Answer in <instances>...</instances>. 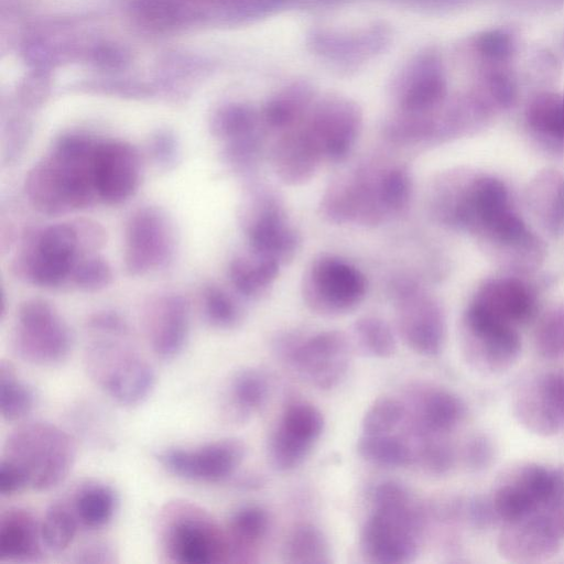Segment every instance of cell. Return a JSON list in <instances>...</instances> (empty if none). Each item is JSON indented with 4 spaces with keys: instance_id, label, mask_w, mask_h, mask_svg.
<instances>
[{
    "instance_id": "1",
    "label": "cell",
    "mask_w": 564,
    "mask_h": 564,
    "mask_svg": "<svg viewBox=\"0 0 564 564\" xmlns=\"http://www.w3.org/2000/svg\"><path fill=\"white\" fill-rule=\"evenodd\" d=\"M156 532L161 552L173 564L230 562L226 531L203 507L182 499L166 502L159 512Z\"/></svg>"
},
{
    "instance_id": "2",
    "label": "cell",
    "mask_w": 564,
    "mask_h": 564,
    "mask_svg": "<svg viewBox=\"0 0 564 564\" xmlns=\"http://www.w3.org/2000/svg\"><path fill=\"white\" fill-rule=\"evenodd\" d=\"M1 458L24 475L28 488L46 491L62 484L76 459L73 437L59 426L31 420L15 426L3 444Z\"/></svg>"
},
{
    "instance_id": "3",
    "label": "cell",
    "mask_w": 564,
    "mask_h": 564,
    "mask_svg": "<svg viewBox=\"0 0 564 564\" xmlns=\"http://www.w3.org/2000/svg\"><path fill=\"white\" fill-rule=\"evenodd\" d=\"M126 338L96 336L86 346L84 366L89 378L112 401L137 406L152 393L156 376L151 364Z\"/></svg>"
},
{
    "instance_id": "4",
    "label": "cell",
    "mask_w": 564,
    "mask_h": 564,
    "mask_svg": "<svg viewBox=\"0 0 564 564\" xmlns=\"http://www.w3.org/2000/svg\"><path fill=\"white\" fill-rule=\"evenodd\" d=\"M83 258L73 221L30 228L12 261L13 274L36 286L55 289L70 280Z\"/></svg>"
},
{
    "instance_id": "5",
    "label": "cell",
    "mask_w": 564,
    "mask_h": 564,
    "mask_svg": "<svg viewBox=\"0 0 564 564\" xmlns=\"http://www.w3.org/2000/svg\"><path fill=\"white\" fill-rule=\"evenodd\" d=\"M238 218L250 251L281 265L293 260L301 236L290 224L283 198L274 188L250 185L242 196Z\"/></svg>"
},
{
    "instance_id": "6",
    "label": "cell",
    "mask_w": 564,
    "mask_h": 564,
    "mask_svg": "<svg viewBox=\"0 0 564 564\" xmlns=\"http://www.w3.org/2000/svg\"><path fill=\"white\" fill-rule=\"evenodd\" d=\"M384 163L365 161L334 177L321 199V214L329 223L379 226L389 217L381 197Z\"/></svg>"
},
{
    "instance_id": "7",
    "label": "cell",
    "mask_w": 564,
    "mask_h": 564,
    "mask_svg": "<svg viewBox=\"0 0 564 564\" xmlns=\"http://www.w3.org/2000/svg\"><path fill=\"white\" fill-rule=\"evenodd\" d=\"M423 525V513L414 500L373 507L360 534L362 553L373 563H410L419 554Z\"/></svg>"
},
{
    "instance_id": "8",
    "label": "cell",
    "mask_w": 564,
    "mask_h": 564,
    "mask_svg": "<svg viewBox=\"0 0 564 564\" xmlns=\"http://www.w3.org/2000/svg\"><path fill=\"white\" fill-rule=\"evenodd\" d=\"M11 343L21 360L52 367L68 358L73 334L51 303L43 299H29L19 306Z\"/></svg>"
},
{
    "instance_id": "9",
    "label": "cell",
    "mask_w": 564,
    "mask_h": 564,
    "mask_svg": "<svg viewBox=\"0 0 564 564\" xmlns=\"http://www.w3.org/2000/svg\"><path fill=\"white\" fill-rule=\"evenodd\" d=\"M305 304L323 316H338L355 310L365 299L367 280L350 262L334 254H321L306 268L301 284Z\"/></svg>"
},
{
    "instance_id": "10",
    "label": "cell",
    "mask_w": 564,
    "mask_h": 564,
    "mask_svg": "<svg viewBox=\"0 0 564 564\" xmlns=\"http://www.w3.org/2000/svg\"><path fill=\"white\" fill-rule=\"evenodd\" d=\"M176 230L164 209L153 205L133 210L124 226L123 261L129 274L138 276L166 269L176 253Z\"/></svg>"
},
{
    "instance_id": "11",
    "label": "cell",
    "mask_w": 564,
    "mask_h": 564,
    "mask_svg": "<svg viewBox=\"0 0 564 564\" xmlns=\"http://www.w3.org/2000/svg\"><path fill=\"white\" fill-rule=\"evenodd\" d=\"M279 351L312 386L328 390L345 378L351 348L339 330H323L310 336H286L278 344Z\"/></svg>"
},
{
    "instance_id": "12",
    "label": "cell",
    "mask_w": 564,
    "mask_h": 564,
    "mask_svg": "<svg viewBox=\"0 0 564 564\" xmlns=\"http://www.w3.org/2000/svg\"><path fill=\"white\" fill-rule=\"evenodd\" d=\"M390 288L398 330L403 340L420 355L440 354L446 329L440 303L417 282L408 278L394 280Z\"/></svg>"
},
{
    "instance_id": "13",
    "label": "cell",
    "mask_w": 564,
    "mask_h": 564,
    "mask_svg": "<svg viewBox=\"0 0 564 564\" xmlns=\"http://www.w3.org/2000/svg\"><path fill=\"white\" fill-rule=\"evenodd\" d=\"M245 456V444L229 437L193 447H166L158 452L155 457L167 473L177 478L215 484L230 478Z\"/></svg>"
},
{
    "instance_id": "14",
    "label": "cell",
    "mask_w": 564,
    "mask_h": 564,
    "mask_svg": "<svg viewBox=\"0 0 564 564\" xmlns=\"http://www.w3.org/2000/svg\"><path fill=\"white\" fill-rule=\"evenodd\" d=\"M324 162L344 161L354 149L362 127L358 106L344 97L329 96L314 101L301 119Z\"/></svg>"
},
{
    "instance_id": "15",
    "label": "cell",
    "mask_w": 564,
    "mask_h": 564,
    "mask_svg": "<svg viewBox=\"0 0 564 564\" xmlns=\"http://www.w3.org/2000/svg\"><path fill=\"white\" fill-rule=\"evenodd\" d=\"M554 488L555 470L521 464L499 477L489 503L494 516L507 523L543 511Z\"/></svg>"
},
{
    "instance_id": "16",
    "label": "cell",
    "mask_w": 564,
    "mask_h": 564,
    "mask_svg": "<svg viewBox=\"0 0 564 564\" xmlns=\"http://www.w3.org/2000/svg\"><path fill=\"white\" fill-rule=\"evenodd\" d=\"M464 344L469 361L486 373L509 369L521 350L514 326L497 321L471 305L464 315Z\"/></svg>"
},
{
    "instance_id": "17",
    "label": "cell",
    "mask_w": 564,
    "mask_h": 564,
    "mask_svg": "<svg viewBox=\"0 0 564 564\" xmlns=\"http://www.w3.org/2000/svg\"><path fill=\"white\" fill-rule=\"evenodd\" d=\"M512 403L514 416L528 431L556 434L564 425V372L532 376L518 388Z\"/></svg>"
},
{
    "instance_id": "18",
    "label": "cell",
    "mask_w": 564,
    "mask_h": 564,
    "mask_svg": "<svg viewBox=\"0 0 564 564\" xmlns=\"http://www.w3.org/2000/svg\"><path fill=\"white\" fill-rule=\"evenodd\" d=\"M139 150L122 140H98L94 180L98 199L109 205L128 200L138 191L143 172Z\"/></svg>"
},
{
    "instance_id": "19",
    "label": "cell",
    "mask_w": 564,
    "mask_h": 564,
    "mask_svg": "<svg viewBox=\"0 0 564 564\" xmlns=\"http://www.w3.org/2000/svg\"><path fill=\"white\" fill-rule=\"evenodd\" d=\"M142 319L153 354L163 361L177 358L189 336L191 308L187 299L175 292L160 294L145 305Z\"/></svg>"
},
{
    "instance_id": "20",
    "label": "cell",
    "mask_w": 564,
    "mask_h": 564,
    "mask_svg": "<svg viewBox=\"0 0 564 564\" xmlns=\"http://www.w3.org/2000/svg\"><path fill=\"white\" fill-rule=\"evenodd\" d=\"M561 533L543 511L505 523L498 535L499 554L513 563H535L552 557L560 549Z\"/></svg>"
},
{
    "instance_id": "21",
    "label": "cell",
    "mask_w": 564,
    "mask_h": 564,
    "mask_svg": "<svg viewBox=\"0 0 564 564\" xmlns=\"http://www.w3.org/2000/svg\"><path fill=\"white\" fill-rule=\"evenodd\" d=\"M446 83L442 64L432 53L420 54L398 78L393 95L400 112L423 113L442 105Z\"/></svg>"
},
{
    "instance_id": "22",
    "label": "cell",
    "mask_w": 564,
    "mask_h": 564,
    "mask_svg": "<svg viewBox=\"0 0 564 564\" xmlns=\"http://www.w3.org/2000/svg\"><path fill=\"white\" fill-rule=\"evenodd\" d=\"M469 305L516 327L532 317L536 301L533 291L521 280L501 276L485 281Z\"/></svg>"
},
{
    "instance_id": "23",
    "label": "cell",
    "mask_w": 564,
    "mask_h": 564,
    "mask_svg": "<svg viewBox=\"0 0 564 564\" xmlns=\"http://www.w3.org/2000/svg\"><path fill=\"white\" fill-rule=\"evenodd\" d=\"M270 159L275 175L288 185L305 184L324 162L321 151L300 121L280 133Z\"/></svg>"
},
{
    "instance_id": "24",
    "label": "cell",
    "mask_w": 564,
    "mask_h": 564,
    "mask_svg": "<svg viewBox=\"0 0 564 564\" xmlns=\"http://www.w3.org/2000/svg\"><path fill=\"white\" fill-rule=\"evenodd\" d=\"M45 546L41 520L26 508L10 507L0 516V561L11 563L40 562Z\"/></svg>"
},
{
    "instance_id": "25",
    "label": "cell",
    "mask_w": 564,
    "mask_h": 564,
    "mask_svg": "<svg viewBox=\"0 0 564 564\" xmlns=\"http://www.w3.org/2000/svg\"><path fill=\"white\" fill-rule=\"evenodd\" d=\"M465 415L466 406L459 397L446 389H431L419 403L413 430L421 438L442 436L458 426Z\"/></svg>"
},
{
    "instance_id": "26",
    "label": "cell",
    "mask_w": 564,
    "mask_h": 564,
    "mask_svg": "<svg viewBox=\"0 0 564 564\" xmlns=\"http://www.w3.org/2000/svg\"><path fill=\"white\" fill-rule=\"evenodd\" d=\"M57 167L45 155L28 172L24 191L30 204L41 214L58 216L73 212Z\"/></svg>"
},
{
    "instance_id": "27",
    "label": "cell",
    "mask_w": 564,
    "mask_h": 564,
    "mask_svg": "<svg viewBox=\"0 0 564 564\" xmlns=\"http://www.w3.org/2000/svg\"><path fill=\"white\" fill-rule=\"evenodd\" d=\"M527 193L529 206L543 226L560 232L564 228V173L555 169L540 171Z\"/></svg>"
},
{
    "instance_id": "28",
    "label": "cell",
    "mask_w": 564,
    "mask_h": 564,
    "mask_svg": "<svg viewBox=\"0 0 564 564\" xmlns=\"http://www.w3.org/2000/svg\"><path fill=\"white\" fill-rule=\"evenodd\" d=\"M281 267L276 261L248 250L231 259L228 276L240 296L259 300L269 293Z\"/></svg>"
},
{
    "instance_id": "29",
    "label": "cell",
    "mask_w": 564,
    "mask_h": 564,
    "mask_svg": "<svg viewBox=\"0 0 564 564\" xmlns=\"http://www.w3.org/2000/svg\"><path fill=\"white\" fill-rule=\"evenodd\" d=\"M68 502L80 527L99 530L113 519L119 499L110 485L93 480L79 486Z\"/></svg>"
},
{
    "instance_id": "30",
    "label": "cell",
    "mask_w": 564,
    "mask_h": 564,
    "mask_svg": "<svg viewBox=\"0 0 564 564\" xmlns=\"http://www.w3.org/2000/svg\"><path fill=\"white\" fill-rule=\"evenodd\" d=\"M269 529L267 511L257 505H247L232 512L227 525L230 562H243L260 543Z\"/></svg>"
},
{
    "instance_id": "31",
    "label": "cell",
    "mask_w": 564,
    "mask_h": 564,
    "mask_svg": "<svg viewBox=\"0 0 564 564\" xmlns=\"http://www.w3.org/2000/svg\"><path fill=\"white\" fill-rule=\"evenodd\" d=\"M314 102L313 91L306 85H293L273 96L261 115L263 127L283 132L295 126Z\"/></svg>"
},
{
    "instance_id": "32",
    "label": "cell",
    "mask_w": 564,
    "mask_h": 564,
    "mask_svg": "<svg viewBox=\"0 0 564 564\" xmlns=\"http://www.w3.org/2000/svg\"><path fill=\"white\" fill-rule=\"evenodd\" d=\"M269 390L268 378L262 371L253 368L238 371L227 393L229 412L236 420H245L265 404Z\"/></svg>"
},
{
    "instance_id": "33",
    "label": "cell",
    "mask_w": 564,
    "mask_h": 564,
    "mask_svg": "<svg viewBox=\"0 0 564 564\" xmlns=\"http://www.w3.org/2000/svg\"><path fill=\"white\" fill-rule=\"evenodd\" d=\"M33 388L19 377L11 364H0V413L4 421L24 420L34 409Z\"/></svg>"
},
{
    "instance_id": "34",
    "label": "cell",
    "mask_w": 564,
    "mask_h": 564,
    "mask_svg": "<svg viewBox=\"0 0 564 564\" xmlns=\"http://www.w3.org/2000/svg\"><path fill=\"white\" fill-rule=\"evenodd\" d=\"M79 522L69 502H52L41 519V534L46 551L62 553L67 550L79 528Z\"/></svg>"
},
{
    "instance_id": "35",
    "label": "cell",
    "mask_w": 564,
    "mask_h": 564,
    "mask_svg": "<svg viewBox=\"0 0 564 564\" xmlns=\"http://www.w3.org/2000/svg\"><path fill=\"white\" fill-rule=\"evenodd\" d=\"M357 451L364 459L381 467H403L415 459L408 443L391 434H361Z\"/></svg>"
},
{
    "instance_id": "36",
    "label": "cell",
    "mask_w": 564,
    "mask_h": 564,
    "mask_svg": "<svg viewBox=\"0 0 564 564\" xmlns=\"http://www.w3.org/2000/svg\"><path fill=\"white\" fill-rule=\"evenodd\" d=\"M283 556L291 564H326L330 563V549L318 528L301 524L286 539Z\"/></svg>"
},
{
    "instance_id": "37",
    "label": "cell",
    "mask_w": 564,
    "mask_h": 564,
    "mask_svg": "<svg viewBox=\"0 0 564 564\" xmlns=\"http://www.w3.org/2000/svg\"><path fill=\"white\" fill-rule=\"evenodd\" d=\"M381 196L389 219L400 217L409 209L413 196V178L406 165L384 164L381 174Z\"/></svg>"
},
{
    "instance_id": "38",
    "label": "cell",
    "mask_w": 564,
    "mask_h": 564,
    "mask_svg": "<svg viewBox=\"0 0 564 564\" xmlns=\"http://www.w3.org/2000/svg\"><path fill=\"white\" fill-rule=\"evenodd\" d=\"M527 120L538 133L564 141V94L538 96L527 110Z\"/></svg>"
},
{
    "instance_id": "39",
    "label": "cell",
    "mask_w": 564,
    "mask_h": 564,
    "mask_svg": "<svg viewBox=\"0 0 564 564\" xmlns=\"http://www.w3.org/2000/svg\"><path fill=\"white\" fill-rule=\"evenodd\" d=\"M261 115L245 105H230L220 109L212 120L213 134L223 142L261 130Z\"/></svg>"
},
{
    "instance_id": "40",
    "label": "cell",
    "mask_w": 564,
    "mask_h": 564,
    "mask_svg": "<svg viewBox=\"0 0 564 564\" xmlns=\"http://www.w3.org/2000/svg\"><path fill=\"white\" fill-rule=\"evenodd\" d=\"M202 305L207 323L218 329H232L243 317L236 300L221 286L209 283L202 292Z\"/></svg>"
},
{
    "instance_id": "41",
    "label": "cell",
    "mask_w": 564,
    "mask_h": 564,
    "mask_svg": "<svg viewBox=\"0 0 564 564\" xmlns=\"http://www.w3.org/2000/svg\"><path fill=\"white\" fill-rule=\"evenodd\" d=\"M278 425L294 437L313 445L323 432L324 417L315 405L295 401L285 408Z\"/></svg>"
},
{
    "instance_id": "42",
    "label": "cell",
    "mask_w": 564,
    "mask_h": 564,
    "mask_svg": "<svg viewBox=\"0 0 564 564\" xmlns=\"http://www.w3.org/2000/svg\"><path fill=\"white\" fill-rule=\"evenodd\" d=\"M354 336L359 347L372 357L387 358L397 349L391 327L379 317L364 316L357 319Z\"/></svg>"
},
{
    "instance_id": "43",
    "label": "cell",
    "mask_w": 564,
    "mask_h": 564,
    "mask_svg": "<svg viewBox=\"0 0 564 564\" xmlns=\"http://www.w3.org/2000/svg\"><path fill=\"white\" fill-rule=\"evenodd\" d=\"M263 151L262 131L224 142L221 160L238 175H250L260 163Z\"/></svg>"
},
{
    "instance_id": "44",
    "label": "cell",
    "mask_w": 564,
    "mask_h": 564,
    "mask_svg": "<svg viewBox=\"0 0 564 564\" xmlns=\"http://www.w3.org/2000/svg\"><path fill=\"white\" fill-rule=\"evenodd\" d=\"M312 446L276 425L268 442L270 464L281 471L294 469L304 462Z\"/></svg>"
},
{
    "instance_id": "45",
    "label": "cell",
    "mask_w": 564,
    "mask_h": 564,
    "mask_svg": "<svg viewBox=\"0 0 564 564\" xmlns=\"http://www.w3.org/2000/svg\"><path fill=\"white\" fill-rule=\"evenodd\" d=\"M406 415L405 405L395 398L380 397L365 412L361 434H390Z\"/></svg>"
},
{
    "instance_id": "46",
    "label": "cell",
    "mask_w": 564,
    "mask_h": 564,
    "mask_svg": "<svg viewBox=\"0 0 564 564\" xmlns=\"http://www.w3.org/2000/svg\"><path fill=\"white\" fill-rule=\"evenodd\" d=\"M113 279L110 264L98 254L80 258L72 272L70 281L82 291L96 292L107 288Z\"/></svg>"
},
{
    "instance_id": "47",
    "label": "cell",
    "mask_w": 564,
    "mask_h": 564,
    "mask_svg": "<svg viewBox=\"0 0 564 564\" xmlns=\"http://www.w3.org/2000/svg\"><path fill=\"white\" fill-rule=\"evenodd\" d=\"M538 352L546 359L564 357V307L547 313L535 332Z\"/></svg>"
},
{
    "instance_id": "48",
    "label": "cell",
    "mask_w": 564,
    "mask_h": 564,
    "mask_svg": "<svg viewBox=\"0 0 564 564\" xmlns=\"http://www.w3.org/2000/svg\"><path fill=\"white\" fill-rule=\"evenodd\" d=\"M455 458L452 444L440 435L423 437L419 453L415 454V459H419L423 468L432 475H444L449 471Z\"/></svg>"
},
{
    "instance_id": "49",
    "label": "cell",
    "mask_w": 564,
    "mask_h": 564,
    "mask_svg": "<svg viewBox=\"0 0 564 564\" xmlns=\"http://www.w3.org/2000/svg\"><path fill=\"white\" fill-rule=\"evenodd\" d=\"M148 155L158 170L172 171L181 160L180 141L171 131H158L148 142Z\"/></svg>"
},
{
    "instance_id": "50",
    "label": "cell",
    "mask_w": 564,
    "mask_h": 564,
    "mask_svg": "<svg viewBox=\"0 0 564 564\" xmlns=\"http://www.w3.org/2000/svg\"><path fill=\"white\" fill-rule=\"evenodd\" d=\"M86 327L96 336L128 337L129 335L127 321L120 313L112 310L93 313L86 322Z\"/></svg>"
},
{
    "instance_id": "51",
    "label": "cell",
    "mask_w": 564,
    "mask_h": 564,
    "mask_svg": "<svg viewBox=\"0 0 564 564\" xmlns=\"http://www.w3.org/2000/svg\"><path fill=\"white\" fill-rule=\"evenodd\" d=\"M72 221L77 231L83 257L95 254L104 247L107 232L99 223L89 218H77Z\"/></svg>"
},
{
    "instance_id": "52",
    "label": "cell",
    "mask_w": 564,
    "mask_h": 564,
    "mask_svg": "<svg viewBox=\"0 0 564 564\" xmlns=\"http://www.w3.org/2000/svg\"><path fill=\"white\" fill-rule=\"evenodd\" d=\"M494 455L490 441L484 435L471 436L464 445L463 458L471 469H482L488 466Z\"/></svg>"
},
{
    "instance_id": "53",
    "label": "cell",
    "mask_w": 564,
    "mask_h": 564,
    "mask_svg": "<svg viewBox=\"0 0 564 564\" xmlns=\"http://www.w3.org/2000/svg\"><path fill=\"white\" fill-rule=\"evenodd\" d=\"M28 489V482L22 471L12 463L0 460V495L9 497Z\"/></svg>"
},
{
    "instance_id": "54",
    "label": "cell",
    "mask_w": 564,
    "mask_h": 564,
    "mask_svg": "<svg viewBox=\"0 0 564 564\" xmlns=\"http://www.w3.org/2000/svg\"><path fill=\"white\" fill-rule=\"evenodd\" d=\"M478 50L491 58H505L510 54L512 43L509 36L502 32H489L477 41Z\"/></svg>"
},
{
    "instance_id": "55",
    "label": "cell",
    "mask_w": 564,
    "mask_h": 564,
    "mask_svg": "<svg viewBox=\"0 0 564 564\" xmlns=\"http://www.w3.org/2000/svg\"><path fill=\"white\" fill-rule=\"evenodd\" d=\"M543 512L554 521L564 535V468L555 470V488Z\"/></svg>"
},
{
    "instance_id": "56",
    "label": "cell",
    "mask_w": 564,
    "mask_h": 564,
    "mask_svg": "<svg viewBox=\"0 0 564 564\" xmlns=\"http://www.w3.org/2000/svg\"><path fill=\"white\" fill-rule=\"evenodd\" d=\"M113 551L102 542H93L82 546L75 554L76 563H112Z\"/></svg>"
}]
</instances>
